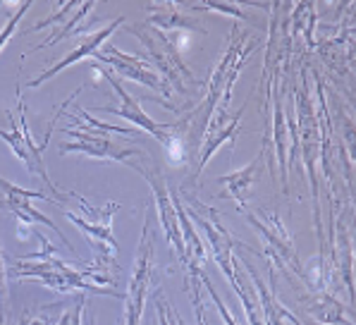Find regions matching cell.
Masks as SVG:
<instances>
[{"label": "cell", "mask_w": 356, "mask_h": 325, "mask_svg": "<svg viewBox=\"0 0 356 325\" xmlns=\"http://www.w3.org/2000/svg\"><path fill=\"white\" fill-rule=\"evenodd\" d=\"M38 244L43 246L41 251L29 253V256H22L13 261V278L17 280H38L46 287L70 294H103V296H118L124 299L122 292L115 290L118 285V275L101 271L98 266H72V263H65L63 258H58L56 246L46 239L41 232H36Z\"/></svg>", "instance_id": "obj_1"}, {"label": "cell", "mask_w": 356, "mask_h": 325, "mask_svg": "<svg viewBox=\"0 0 356 325\" xmlns=\"http://www.w3.org/2000/svg\"><path fill=\"white\" fill-rule=\"evenodd\" d=\"M79 91H81V86L70 93L67 101L56 110V118H53L51 125H48L46 136H43V144H36L34 136H31L29 122H26V103H24V96H22V86H17V106H15V110H10L8 113L10 115V129H3V127H0V139L13 148L15 158H17L19 163H24L26 170H29L34 177H38L43 182L46 194L53 196V199L58 201V206L65 201H72V191H63L53 184V180L48 177V168H46V161H43V151H46L48 141H51V134H53V129H56L58 118L70 108V103L74 101V96H79Z\"/></svg>", "instance_id": "obj_2"}, {"label": "cell", "mask_w": 356, "mask_h": 325, "mask_svg": "<svg viewBox=\"0 0 356 325\" xmlns=\"http://www.w3.org/2000/svg\"><path fill=\"white\" fill-rule=\"evenodd\" d=\"M72 201L79 203L81 213L76 216L74 211H67V208H65L63 216L67 218L70 223L86 237V239H89L91 249H94V266H98L101 271L113 273V275H120V266H118L120 246L113 235V218H115V213L120 211V203L108 201L106 206L96 208L79 194H72Z\"/></svg>", "instance_id": "obj_3"}, {"label": "cell", "mask_w": 356, "mask_h": 325, "mask_svg": "<svg viewBox=\"0 0 356 325\" xmlns=\"http://www.w3.org/2000/svg\"><path fill=\"white\" fill-rule=\"evenodd\" d=\"M294 106H297V134L294 136V151L301 148L306 170H309V182L311 191H314V216H316V228H318V239L323 246V225H321V203H318V182H316V161L321 156V120L318 113L314 110L311 103V91L309 81H306V70H301L299 74V86L294 91Z\"/></svg>", "instance_id": "obj_4"}, {"label": "cell", "mask_w": 356, "mask_h": 325, "mask_svg": "<svg viewBox=\"0 0 356 325\" xmlns=\"http://www.w3.org/2000/svg\"><path fill=\"white\" fill-rule=\"evenodd\" d=\"M131 34H136L141 38V43L149 51V65L163 77V81L170 86L172 93L179 96H189L191 86H199V81L194 79L191 70L184 65L182 53L175 46L172 34H163V31L153 29V26H127Z\"/></svg>", "instance_id": "obj_5"}, {"label": "cell", "mask_w": 356, "mask_h": 325, "mask_svg": "<svg viewBox=\"0 0 356 325\" xmlns=\"http://www.w3.org/2000/svg\"><path fill=\"white\" fill-rule=\"evenodd\" d=\"M60 134H67L70 141H65L60 146V153H81V156L96 158V161H113V163H124L134 170H144V165H149L153 158L146 151H141L139 146H127L118 144L115 139L106 134V132H96L91 127L81 125L74 120V127L63 129Z\"/></svg>", "instance_id": "obj_6"}, {"label": "cell", "mask_w": 356, "mask_h": 325, "mask_svg": "<svg viewBox=\"0 0 356 325\" xmlns=\"http://www.w3.org/2000/svg\"><path fill=\"white\" fill-rule=\"evenodd\" d=\"M184 211H187L191 223H196L206 232L208 244H211L213 261L218 263V268H220L222 275L227 278V283L232 285L234 280H237L239 271H242L232 256L234 246L242 251H251V249L246 244H242V241L234 239V237L222 228L220 216H218V211L213 206H206V203H201L199 199H189L187 206H184Z\"/></svg>", "instance_id": "obj_7"}, {"label": "cell", "mask_w": 356, "mask_h": 325, "mask_svg": "<svg viewBox=\"0 0 356 325\" xmlns=\"http://www.w3.org/2000/svg\"><path fill=\"white\" fill-rule=\"evenodd\" d=\"M153 268H156V246H153V237H151V213H146L141 239L139 246H136L134 268H131L127 292H124V325L141 323L146 299L151 294Z\"/></svg>", "instance_id": "obj_8"}, {"label": "cell", "mask_w": 356, "mask_h": 325, "mask_svg": "<svg viewBox=\"0 0 356 325\" xmlns=\"http://www.w3.org/2000/svg\"><path fill=\"white\" fill-rule=\"evenodd\" d=\"M246 220L256 228V232L261 235L263 246H266V258L270 263H275L277 268H292L294 273L304 278L301 273V263L297 256V249H294L292 235H289L287 225L282 223V218L277 213L263 211V208H246L244 211Z\"/></svg>", "instance_id": "obj_9"}, {"label": "cell", "mask_w": 356, "mask_h": 325, "mask_svg": "<svg viewBox=\"0 0 356 325\" xmlns=\"http://www.w3.org/2000/svg\"><path fill=\"white\" fill-rule=\"evenodd\" d=\"M141 177L149 182L151 187V194L156 199V208H158V218H161V228L163 232L168 237V244L172 253L177 256L179 266H187V249H184V237H182V225H179V216H177V208H175L172 201V191L168 187V180L163 175L161 165L156 161H151L149 165H144L141 170Z\"/></svg>", "instance_id": "obj_10"}, {"label": "cell", "mask_w": 356, "mask_h": 325, "mask_svg": "<svg viewBox=\"0 0 356 325\" xmlns=\"http://www.w3.org/2000/svg\"><path fill=\"white\" fill-rule=\"evenodd\" d=\"M96 58L101 65H108V70H111L113 74H120L129 81H139V84L161 93V98L172 96L170 86L163 81V77L151 68L144 55L124 53V51H120L118 46H113V43H106V46L96 53Z\"/></svg>", "instance_id": "obj_11"}, {"label": "cell", "mask_w": 356, "mask_h": 325, "mask_svg": "<svg viewBox=\"0 0 356 325\" xmlns=\"http://www.w3.org/2000/svg\"><path fill=\"white\" fill-rule=\"evenodd\" d=\"M0 191L5 194V208H8L10 213H13L15 218H17V237L19 239H26L29 237V230L31 225L41 223L46 225V228L56 230L60 232L58 225L53 223L48 216H43L41 211H36L34 206H31V199H43V201H51V203H58L53 196H48L46 191H36V189H22V187L13 184V182L3 180L0 177ZM63 235V232H60Z\"/></svg>", "instance_id": "obj_12"}, {"label": "cell", "mask_w": 356, "mask_h": 325, "mask_svg": "<svg viewBox=\"0 0 356 325\" xmlns=\"http://www.w3.org/2000/svg\"><path fill=\"white\" fill-rule=\"evenodd\" d=\"M94 70L98 74H103L108 79V84L113 86V91L120 96V106H101L98 110L101 113H113V115H120V118H124V120H129L131 125H136L139 129H144V132H149V134L156 136L158 141H165V136H168V129H170V125H158V122H153V120L146 115V110L141 108V103H139V98H134L131 93L124 89L122 84H120L118 79H115V74L111 72L108 68H103V65H98L94 63Z\"/></svg>", "instance_id": "obj_13"}, {"label": "cell", "mask_w": 356, "mask_h": 325, "mask_svg": "<svg viewBox=\"0 0 356 325\" xmlns=\"http://www.w3.org/2000/svg\"><path fill=\"white\" fill-rule=\"evenodd\" d=\"M282 70H273V77H268V96H273V141H275V153H277V163H280V182H282V191L289 194V122L287 115H284L282 106V93L284 84L280 81ZM268 96H266V106H268Z\"/></svg>", "instance_id": "obj_14"}, {"label": "cell", "mask_w": 356, "mask_h": 325, "mask_svg": "<svg viewBox=\"0 0 356 325\" xmlns=\"http://www.w3.org/2000/svg\"><path fill=\"white\" fill-rule=\"evenodd\" d=\"M122 24H124V17H118V19H113L108 26H103V29L94 31V34H84V36L79 38V41H76V46L67 55H65L63 60L53 63L51 68L46 70V72H41L38 77H34V79H29V81H26V86H29V89H36V86H41L43 81L53 79V77H58L60 72H63V70H67L70 65H74V63H79V60L96 55L108 43V38H111Z\"/></svg>", "instance_id": "obj_15"}, {"label": "cell", "mask_w": 356, "mask_h": 325, "mask_svg": "<svg viewBox=\"0 0 356 325\" xmlns=\"http://www.w3.org/2000/svg\"><path fill=\"white\" fill-rule=\"evenodd\" d=\"M246 106H242L237 110V113L232 115V120L229 122L222 125V120L225 118H213L211 127H208V134L204 136V141H201V156H199V165H196V173H194V180L201 177V173L206 170V165L211 163V158L218 153V148H220L225 141H232L234 146V139H237L239 134V125H242V115H244Z\"/></svg>", "instance_id": "obj_16"}, {"label": "cell", "mask_w": 356, "mask_h": 325, "mask_svg": "<svg viewBox=\"0 0 356 325\" xmlns=\"http://www.w3.org/2000/svg\"><path fill=\"white\" fill-rule=\"evenodd\" d=\"M263 156H266V151H261L259 156L254 158L246 168L237 170V173L232 175H222V177H218L222 187H225V191H222V199H232L237 203V211L244 213L246 208H249V194H251V187H254L256 177H259V168L263 163Z\"/></svg>", "instance_id": "obj_17"}, {"label": "cell", "mask_w": 356, "mask_h": 325, "mask_svg": "<svg viewBox=\"0 0 356 325\" xmlns=\"http://www.w3.org/2000/svg\"><path fill=\"white\" fill-rule=\"evenodd\" d=\"M179 3H165V5H149V17H146V26H153V29L163 31V34H177L182 29L189 31H199V34H206V29L199 24L196 19L187 17V15L179 13Z\"/></svg>", "instance_id": "obj_18"}, {"label": "cell", "mask_w": 356, "mask_h": 325, "mask_svg": "<svg viewBox=\"0 0 356 325\" xmlns=\"http://www.w3.org/2000/svg\"><path fill=\"white\" fill-rule=\"evenodd\" d=\"M244 261V266H246V275L251 278V283H254V287L256 292H259V299H261V313H263V323L266 325H284L287 321H297V316H292V313L284 308L280 301H277V296H275V292H273V287H268L266 283L259 278V273L254 271V268L249 266V261H246V256L242 258Z\"/></svg>", "instance_id": "obj_19"}, {"label": "cell", "mask_w": 356, "mask_h": 325, "mask_svg": "<svg viewBox=\"0 0 356 325\" xmlns=\"http://www.w3.org/2000/svg\"><path fill=\"white\" fill-rule=\"evenodd\" d=\"M94 10H96V3H79V8H76L74 13L63 22V24H58L56 29L51 31V36H48L46 41L31 48V53L41 51V48H48V46H56L58 41H65V38L86 31V26L94 24V19H91V13H94Z\"/></svg>", "instance_id": "obj_20"}, {"label": "cell", "mask_w": 356, "mask_h": 325, "mask_svg": "<svg viewBox=\"0 0 356 325\" xmlns=\"http://www.w3.org/2000/svg\"><path fill=\"white\" fill-rule=\"evenodd\" d=\"M306 311L316 313L321 323H327V325H352V321H347L344 316V306L339 304L337 299H332V294L323 292L318 299H311Z\"/></svg>", "instance_id": "obj_21"}, {"label": "cell", "mask_w": 356, "mask_h": 325, "mask_svg": "<svg viewBox=\"0 0 356 325\" xmlns=\"http://www.w3.org/2000/svg\"><path fill=\"white\" fill-rule=\"evenodd\" d=\"M76 8H79V3H65V5H58L56 13L48 15V17H46V19H41L38 24H34L29 31L34 34V31H41V29H46V26H58V24H63V22L67 19Z\"/></svg>", "instance_id": "obj_22"}, {"label": "cell", "mask_w": 356, "mask_h": 325, "mask_svg": "<svg viewBox=\"0 0 356 325\" xmlns=\"http://www.w3.org/2000/svg\"><path fill=\"white\" fill-rule=\"evenodd\" d=\"M201 285H204V287H206L208 296H211V299H213V304L218 306V313H220L222 323H225V325H239L237 321H234V316H232V313L227 311V306H225V301L220 299V294H218V292L213 290V283H211V278H208V275H206V271L201 273Z\"/></svg>", "instance_id": "obj_23"}, {"label": "cell", "mask_w": 356, "mask_h": 325, "mask_svg": "<svg viewBox=\"0 0 356 325\" xmlns=\"http://www.w3.org/2000/svg\"><path fill=\"white\" fill-rule=\"evenodd\" d=\"M5 316H8V266L0 244V325H5Z\"/></svg>", "instance_id": "obj_24"}, {"label": "cell", "mask_w": 356, "mask_h": 325, "mask_svg": "<svg viewBox=\"0 0 356 325\" xmlns=\"http://www.w3.org/2000/svg\"><path fill=\"white\" fill-rule=\"evenodd\" d=\"M29 8H31V3H24V5H19V8H17V13H15L13 17L8 19V24H5L3 29H0V51H3V48L8 46V41H10V38H13L15 29H17L19 19L24 17V13H26V10H29Z\"/></svg>", "instance_id": "obj_25"}, {"label": "cell", "mask_w": 356, "mask_h": 325, "mask_svg": "<svg viewBox=\"0 0 356 325\" xmlns=\"http://www.w3.org/2000/svg\"><path fill=\"white\" fill-rule=\"evenodd\" d=\"M156 313H158V325H170L168 321V301L163 294H158L156 299Z\"/></svg>", "instance_id": "obj_26"}, {"label": "cell", "mask_w": 356, "mask_h": 325, "mask_svg": "<svg viewBox=\"0 0 356 325\" xmlns=\"http://www.w3.org/2000/svg\"><path fill=\"white\" fill-rule=\"evenodd\" d=\"M196 306V318H199V325H206V316H204V301H201V294H191Z\"/></svg>", "instance_id": "obj_27"}, {"label": "cell", "mask_w": 356, "mask_h": 325, "mask_svg": "<svg viewBox=\"0 0 356 325\" xmlns=\"http://www.w3.org/2000/svg\"><path fill=\"white\" fill-rule=\"evenodd\" d=\"M168 321H170V325H184L182 318H179V313L175 311V308H170V304H168Z\"/></svg>", "instance_id": "obj_28"}, {"label": "cell", "mask_w": 356, "mask_h": 325, "mask_svg": "<svg viewBox=\"0 0 356 325\" xmlns=\"http://www.w3.org/2000/svg\"><path fill=\"white\" fill-rule=\"evenodd\" d=\"M0 8H3V5H0Z\"/></svg>", "instance_id": "obj_29"}]
</instances>
